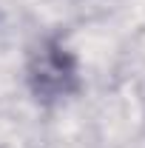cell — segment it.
<instances>
[{
    "instance_id": "obj_1",
    "label": "cell",
    "mask_w": 145,
    "mask_h": 148,
    "mask_svg": "<svg viewBox=\"0 0 145 148\" xmlns=\"http://www.w3.org/2000/svg\"><path fill=\"white\" fill-rule=\"evenodd\" d=\"M26 83L40 103H57L77 91L80 74L74 54L60 40H43L29 51Z\"/></svg>"
}]
</instances>
